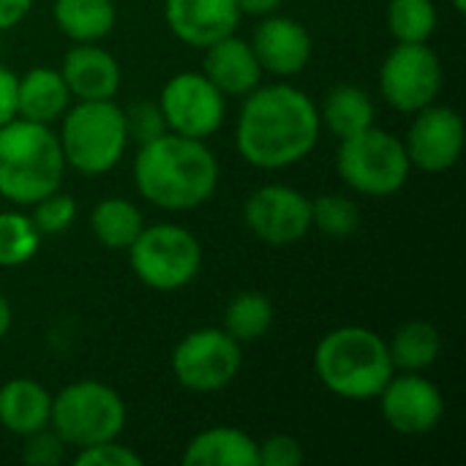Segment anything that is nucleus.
Instances as JSON below:
<instances>
[{"label":"nucleus","mask_w":466,"mask_h":466,"mask_svg":"<svg viewBox=\"0 0 466 466\" xmlns=\"http://www.w3.org/2000/svg\"><path fill=\"white\" fill-rule=\"evenodd\" d=\"M319 106L300 87L279 82L254 87L235 126L243 161L257 169H287L303 161L319 142Z\"/></svg>","instance_id":"nucleus-1"},{"label":"nucleus","mask_w":466,"mask_h":466,"mask_svg":"<svg viewBox=\"0 0 466 466\" xmlns=\"http://www.w3.org/2000/svg\"><path fill=\"white\" fill-rule=\"evenodd\" d=\"M134 183L142 199L161 210H197L218 186V161L205 139L175 131L139 145Z\"/></svg>","instance_id":"nucleus-2"},{"label":"nucleus","mask_w":466,"mask_h":466,"mask_svg":"<svg viewBox=\"0 0 466 466\" xmlns=\"http://www.w3.org/2000/svg\"><path fill=\"white\" fill-rule=\"evenodd\" d=\"M314 371L333 396L350 401L377 399L396 374L388 341L360 325L325 333L314 350Z\"/></svg>","instance_id":"nucleus-3"},{"label":"nucleus","mask_w":466,"mask_h":466,"mask_svg":"<svg viewBox=\"0 0 466 466\" xmlns=\"http://www.w3.org/2000/svg\"><path fill=\"white\" fill-rule=\"evenodd\" d=\"M66 158L52 126L14 117L0 126V197L33 205L60 188Z\"/></svg>","instance_id":"nucleus-4"},{"label":"nucleus","mask_w":466,"mask_h":466,"mask_svg":"<svg viewBox=\"0 0 466 466\" xmlns=\"http://www.w3.org/2000/svg\"><path fill=\"white\" fill-rule=\"evenodd\" d=\"M60 150L66 167L79 175H104L115 169L128 147L123 109L109 101H76L60 117Z\"/></svg>","instance_id":"nucleus-5"},{"label":"nucleus","mask_w":466,"mask_h":466,"mask_svg":"<svg viewBox=\"0 0 466 466\" xmlns=\"http://www.w3.org/2000/svg\"><path fill=\"white\" fill-rule=\"evenodd\" d=\"M49 426L74 448L117 440L126 429V404L115 388L98 380H79L52 396Z\"/></svg>","instance_id":"nucleus-6"},{"label":"nucleus","mask_w":466,"mask_h":466,"mask_svg":"<svg viewBox=\"0 0 466 466\" xmlns=\"http://www.w3.org/2000/svg\"><path fill=\"white\" fill-rule=\"evenodd\" d=\"M336 169L352 191L366 197H390L404 188L412 164L404 150V139L369 126L366 131L341 139Z\"/></svg>","instance_id":"nucleus-7"},{"label":"nucleus","mask_w":466,"mask_h":466,"mask_svg":"<svg viewBox=\"0 0 466 466\" xmlns=\"http://www.w3.org/2000/svg\"><path fill=\"white\" fill-rule=\"evenodd\" d=\"M134 276L158 292L188 287L202 270L199 240L177 224L142 227L137 240L126 248Z\"/></svg>","instance_id":"nucleus-8"},{"label":"nucleus","mask_w":466,"mask_h":466,"mask_svg":"<svg viewBox=\"0 0 466 466\" xmlns=\"http://www.w3.org/2000/svg\"><path fill=\"white\" fill-rule=\"evenodd\" d=\"M240 347L224 328L191 330L172 352V374L191 393H218L243 369Z\"/></svg>","instance_id":"nucleus-9"},{"label":"nucleus","mask_w":466,"mask_h":466,"mask_svg":"<svg viewBox=\"0 0 466 466\" xmlns=\"http://www.w3.org/2000/svg\"><path fill=\"white\" fill-rule=\"evenodd\" d=\"M442 90V63L429 44H396L380 68V93L399 109L415 115L437 101Z\"/></svg>","instance_id":"nucleus-10"},{"label":"nucleus","mask_w":466,"mask_h":466,"mask_svg":"<svg viewBox=\"0 0 466 466\" xmlns=\"http://www.w3.org/2000/svg\"><path fill=\"white\" fill-rule=\"evenodd\" d=\"M161 115L167 128L191 139L213 137L224 123V96L202 71L175 74L161 90Z\"/></svg>","instance_id":"nucleus-11"},{"label":"nucleus","mask_w":466,"mask_h":466,"mask_svg":"<svg viewBox=\"0 0 466 466\" xmlns=\"http://www.w3.org/2000/svg\"><path fill=\"white\" fill-rule=\"evenodd\" d=\"M243 221L268 246H292L311 229V199L289 186H262L243 205Z\"/></svg>","instance_id":"nucleus-12"},{"label":"nucleus","mask_w":466,"mask_h":466,"mask_svg":"<svg viewBox=\"0 0 466 466\" xmlns=\"http://www.w3.org/2000/svg\"><path fill=\"white\" fill-rule=\"evenodd\" d=\"M410 164L440 175L459 164L464 150V120L453 106L429 104L415 112V120L404 137Z\"/></svg>","instance_id":"nucleus-13"},{"label":"nucleus","mask_w":466,"mask_h":466,"mask_svg":"<svg viewBox=\"0 0 466 466\" xmlns=\"http://www.w3.org/2000/svg\"><path fill=\"white\" fill-rule=\"evenodd\" d=\"M377 399L385 423L404 437H423L434 431L445 415V399L440 388L423 380L420 371H401L399 377L393 374Z\"/></svg>","instance_id":"nucleus-14"},{"label":"nucleus","mask_w":466,"mask_h":466,"mask_svg":"<svg viewBox=\"0 0 466 466\" xmlns=\"http://www.w3.org/2000/svg\"><path fill=\"white\" fill-rule=\"evenodd\" d=\"M251 49L265 74L295 76L309 66L314 44L303 22L281 14H268L254 30Z\"/></svg>","instance_id":"nucleus-15"},{"label":"nucleus","mask_w":466,"mask_h":466,"mask_svg":"<svg viewBox=\"0 0 466 466\" xmlns=\"http://www.w3.org/2000/svg\"><path fill=\"white\" fill-rule=\"evenodd\" d=\"M164 16L177 41L205 49L232 35L243 14L235 0H167Z\"/></svg>","instance_id":"nucleus-16"},{"label":"nucleus","mask_w":466,"mask_h":466,"mask_svg":"<svg viewBox=\"0 0 466 466\" xmlns=\"http://www.w3.org/2000/svg\"><path fill=\"white\" fill-rule=\"evenodd\" d=\"M60 74L71 98L109 101L120 90V63L98 44H76L66 52Z\"/></svg>","instance_id":"nucleus-17"},{"label":"nucleus","mask_w":466,"mask_h":466,"mask_svg":"<svg viewBox=\"0 0 466 466\" xmlns=\"http://www.w3.org/2000/svg\"><path fill=\"white\" fill-rule=\"evenodd\" d=\"M202 74L218 87V93L227 96H248L262 82V66L251 49L248 41L232 35H224L205 46V63Z\"/></svg>","instance_id":"nucleus-18"},{"label":"nucleus","mask_w":466,"mask_h":466,"mask_svg":"<svg viewBox=\"0 0 466 466\" xmlns=\"http://www.w3.org/2000/svg\"><path fill=\"white\" fill-rule=\"evenodd\" d=\"M71 106V93L57 68L35 66L16 79V117L52 126Z\"/></svg>","instance_id":"nucleus-19"},{"label":"nucleus","mask_w":466,"mask_h":466,"mask_svg":"<svg viewBox=\"0 0 466 466\" xmlns=\"http://www.w3.org/2000/svg\"><path fill=\"white\" fill-rule=\"evenodd\" d=\"M52 396L44 385L27 377L8 380L0 388V426L16 437H27L49 426Z\"/></svg>","instance_id":"nucleus-20"},{"label":"nucleus","mask_w":466,"mask_h":466,"mask_svg":"<svg viewBox=\"0 0 466 466\" xmlns=\"http://www.w3.org/2000/svg\"><path fill=\"white\" fill-rule=\"evenodd\" d=\"M186 466H259L257 456V440L248 437L240 429H227L216 426L208 431H199L186 453H183Z\"/></svg>","instance_id":"nucleus-21"},{"label":"nucleus","mask_w":466,"mask_h":466,"mask_svg":"<svg viewBox=\"0 0 466 466\" xmlns=\"http://www.w3.org/2000/svg\"><path fill=\"white\" fill-rule=\"evenodd\" d=\"M55 22L76 44H98L115 30L117 8L112 0H55Z\"/></svg>","instance_id":"nucleus-22"},{"label":"nucleus","mask_w":466,"mask_h":466,"mask_svg":"<svg viewBox=\"0 0 466 466\" xmlns=\"http://www.w3.org/2000/svg\"><path fill=\"white\" fill-rule=\"evenodd\" d=\"M319 123L339 139H347L374 126V101L358 85H336L322 101Z\"/></svg>","instance_id":"nucleus-23"},{"label":"nucleus","mask_w":466,"mask_h":466,"mask_svg":"<svg viewBox=\"0 0 466 466\" xmlns=\"http://www.w3.org/2000/svg\"><path fill=\"white\" fill-rule=\"evenodd\" d=\"M142 227L145 221L139 208L123 197H106L90 213V229L96 240L112 251H126L137 240Z\"/></svg>","instance_id":"nucleus-24"},{"label":"nucleus","mask_w":466,"mask_h":466,"mask_svg":"<svg viewBox=\"0 0 466 466\" xmlns=\"http://www.w3.org/2000/svg\"><path fill=\"white\" fill-rule=\"evenodd\" d=\"M388 352L396 371H426L442 352V336L431 322L415 319L393 333Z\"/></svg>","instance_id":"nucleus-25"},{"label":"nucleus","mask_w":466,"mask_h":466,"mask_svg":"<svg viewBox=\"0 0 466 466\" xmlns=\"http://www.w3.org/2000/svg\"><path fill=\"white\" fill-rule=\"evenodd\" d=\"M273 325V303L262 292H238L224 311V330L238 344L259 341Z\"/></svg>","instance_id":"nucleus-26"},{"label":"nucleus","mask_w":466,"mask_h":466,"mask_svg":"<svg viewBox=\"0 0 466 466\" xmlns=\"http://www.w3.org/2000/svg\"><path fill=\"white\" fill-rule=\"evenodd\" d=\"M388 30L399 44H429L437 30L434 0H390Z\"/></svg>","instance_id":"nucleus-27"},{"label":"nucleus","mask_w":466,"mask_h":466,"mask_svg":"<svg viewBox=\"0 0 466 466\" xmlns=\"http://www.w3.org/2000/svg\"><path fill=\"white\" fill-rule=\"evenodd\" d=\"M41 232L33 227L30 216L5 210L0 213V268H16L35 257Z\"/></svg>","instance_id":"nucleus-28"},{"label":"nucleus","mask_w":466,"mask_h":466,"mask_svg":"<svg viewBox=\"0 0 466 466\" xmlns=\"http://www.w3.org/2000/svg\"><path fill=\"white\" fill-rule=\"evenodd\" d=\"M311 227L328 238H350L360 227V208L344 194H322L311 202Z\"/></svg>","instance_id":"nucleus-29"},{"label":"nucleus","mask_w":466,"mask_h":466,"mask_svg":"<svg viewBox=\"0 0 466 466\" xmlns=\"http://www.w3.org/2000/svg\"><path fill=\"white\" fill-rule=\"evenodd\" d=\"M74 216H76V202H74V197L60 194V188H57V191L41 197L38 202H33V216H30V221H33V227H35L41 235H60V232H66V229L71 227Z\"/></svg>","instance_id":"nucleus-30"},{"label":"nucleus","mask_w":466,"mask_h":466,"mask_svg":"<svg viewBox=\"0 0 466 466\" xmlns=\"http://www.w3.org/2000/svg\"><path fill=\"white\" fill-rule=\"evenodd\" d=\"M123 120H126V134H128V142H137L145 145V142H153L156 137L167 134V120L161 115V106L153 104V101H134L123 109Z\"/></svg>","instance_id":"nucleus-31"},{"label":"nucleus","mask_w":466,"mask_h":466,"mask_svg":"<svg viewBox=\"0 0 466 466\" xmlns=\"http://www.w3.org/2000/svg\"><path fill=\"white\" fill-rule=\"evenodd\" d=\"M25 445H22V461L30 466H57L66 456V442L55 434L52 426L41 429V431H33L27 437H22Z\"/></svg>","instance_id":"nucleus-32"},{"label":"nucleus","mask_w":466,"mask_h":466,"mask_svg":"<svg viewBox=\"0 0 466 466\" xmlns=\"http://www.w3.org/2000/svg\"><path fill=\"white\" fill-rule=\"evenodd\" d=\"M76 466H142V456L134 453L131 448L120 445L117 440L109 442H98V445H87L79 448V453L74 456Z\"/></svg>","instance_id":"nucleus-33"},{"label":"nucleus","mask_w":466,"mask_h":466,"mask_svg":"<svg viewBox=\"0 0 466 466\" xmlns=\"http://www.w3.org/2000/svg\"><path fill=\"white\" fill-rule=\"evenodd\" d=\"M259 466H300L303 445L289 434H273L265 442H257Z\"/></svg>","instance_id":"nucleus-34"},{"label":"nucleus","mask_w":466,"mask_h":466,"mask_svg":"<svg viewBox=\"0 0 466 466\" xmlns=\"http://www.w3.org/2000/svg\"><path fill=\"white\" fill-rule=\"evenodd\" d=\"M16 74L0 66V126L16 117Z\"/></svg>","instance_id":"nucleus-35"},{"label":"nucleus","mask_w":466,"mask_h":466,"mask_svg":"<svg viewBox=\"0 0 466 466\" xmlns=\"http://www.w3.org/2000/svg\"><path fill=\"white\" fill-rule=\"evenodd\" d=\"M33 8V0H0V33L19 25Z\"/></svg>","instance_id":"nucleus-36"},{"label":"nucleus","mask_w":466,"mask_h":466,"mask_svg":"<svg viewBox=\"0 0 466 466\" xmlns=\"http://www.w3.org/2000/svg\"><path fill=\"white\" fill-rule=\"evenodd\" d=\"M240 14H248V16H268V14H276L279 5L284 0H235Z\"/></svg>","instance_id":"nucleus-37"},{"label":"nucleus","mask_w":466,"mask_h":466,"mask_svg":"<svg viewBox=\"0 0 466 466\" xmlns=\"http://www.w3.org/2000/svg\"><path fill=\"white\" fill-rule=\"evenodd\" d=\"M11 303L5 300V295L0 292V341L8 336V330H11Z\"/></svg>","instance_id":"nucleus-38"},{"label":"nucleus","mask_w":466,"mask_h":466,"mask_svg":"<svg viewBox=\"0 0 466 466\" xmlns=\"http://www.w3.org/2000/svg\"><path fill=\"white\" fill-rule=\"evenodd\" d=\"M451 3H453V8H456L459 14H464L466 11V0H451Z\"/></svg>","instance_id":"nucleus-39"}]
</instances>
